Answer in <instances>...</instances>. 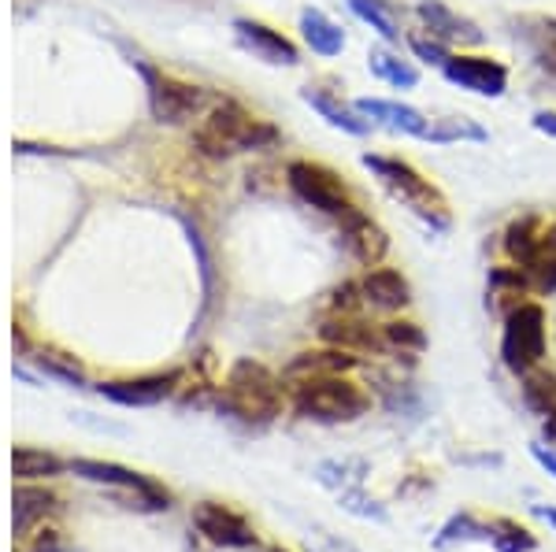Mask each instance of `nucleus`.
Instances as JSON below:
<instances>
[{"mask_svg": "<svg viewBox=\"0 0 556 552\" xmlns=\"http://www.w3.org/2000/svg\"><path fill=\"white\" fill-rule=\"evenodd\" d=\"M193 149L208 159H230L238 153H256L278 141V130L238 101H215L190 133Z\"/></svg>", "mask_w": 556, "mask_h": 552, "instance_id": "1", "label": "nucleus"}, {"mask_svg": "<svg viewBox=\"0 0 556 552\" xmlns=\"http://www.w3.org/2000/svg\"><path fill=\"white\" fill-rule=\"evenodd\" d=\"M290 405L304 420L338 426V423L364 420V415L371 412V394L349 375H319V378L293 382Z\"/></svg>", "mask_w": 556, "mask_h": 552, "instance_id": "2", "label": "nucleus"}, {"mask_svg": "<svg viewBox=\"0 0 556 552\" xmlns=\"http://www.w3.org/2000/svg\"><path fill=\"white\" fill-rule=\"evenodd\" d=\"M223 408L245 423H271L282 415V378L256 360H238L223 386Z\"/></svg>", "mask_w": 556, "mask_h": 552, "instance_id": "3", "label": "nucleus"}, {"mask_svg": "<svg viewBox=\"0 0 556 552\" xmlns=\"http://www.w3.org/2000/svg\"><path fill=\"white\" fill-rule=\"evenodd\" d=\"M364 167L375 178H379V182L401 204H408V208L416 211V216L424 219V222H430L434 230H450V204H445V197L438 193V185H430L427 178L419 175L412 164H405V159H397V156H375V153H367L364 156Z\"/></svg>", "mask_w": 556, "mask_h": 552, "instance_id": "4", "label": "nucleus"}, {"mask_svg": "<svg viewBox=\"0 0 556 552\" xmlns=\"http://www.w3.org/2000/svg\"><path fill=\"white\" fill-rule=\"evenodd\" d=\"M286 182H290V190L298 193L308 208L338 219L342 227L353 222L356 216H364L361 204H356V197L349 193V185L342 182V175L330 171V167L312 164V159H293V164L286 167Z\"/></svg>", "mask_w": 556, "mask_h": 552, "instance_id": "5", "label": "nucleus"}, {"mask_svg": "<svg viewBox=\"0 0 556 552\" xmlns=\"http://www.w3.org/2000/svg\"><path fill=\"white\" fill-rule=\"evenodd\" d=\"M549 334H545V308L538 300H519L505 316V334H501V360L516 378L527 371L542 368Z\"/></svg>", "mask_w": 556, "mask_h": 552, "instance_id": "6", "label": "nucleus"}, {"mask_svg": "<svg viewBox=\"0 0 556 552\" xmlns=\"http://www.w3.org/2000/svg\"><path fill=\"white\" fill-rule=\"evenodd\" d=\"M149 82V112L156 123L164 127H186V123L201 119L204 112L212 108L208 93L193 82H182V78H172V75H160L152 67H141Z\"/></svg>", "mask_w": 556, "mask_h": 552, "instance_id": "7", "label": "nucleus"}, {"mask_svg": "<svg viewBox=\"0 0 556 552\" xmlns=\"http://www.w3.org/2000/svg\"><path fill=\"white\" fill-rule=\"evenodd\" d=\"M193 527L219 549H256V530L245 515L219 501H201L193 509Z\"/></svg>", "mask_w": 556, "mask_h": 552, "instance_id": "8", "label": "nucleus"}, {"mask_svg": "<svg viewBox=\"0 0 556 552\" xmlns=\"http://www.w3.org/2000/svg\"><path fill=\"white\" fill-rule=\"evenodd\" d=\"M442 75L450 78L453 86L468 89L475 97H505V89H508L505 64H497V60H490V56H475V52H453V56L445 60Z\"/></svg>", "mask_w": 556, "mask_h": 552, "instance_id": "9", "label": "nucleus"}, {"mask_svg": "<svg viewBox=\"0 0 556 552\" xmlns=\"http://www.w3.org/2000/svg\"><path fill=\"white\" fill-rule=\"evenodd\" d=\"M319 337L323 345H334V349H345V352H390L386 349V334L379 323L364 319V311L356 316H338V311H327V319L319 323Z\"/></svg>", "mask_w": 556, "mask_h": 552, "instance_id": "10", "label": "nucleus"}, {"mask_svg": "<svg viewBox=\"0 0 556 552\" xmlns=\"http://www.w3.org/2000/svg\"><path fill=\"white\" fill-rule=\"evenodd\" d=\"M182 382V371H160V375H138V378H115V382H104L101 394L108 400L123 408H149V405H160L167 400L178 389Z\"/></svg>", "mask_w": 556, "mask_h": 552, "instance_id": "11", "label": "nucleus"}, {"mask_svg": "<svg viewBox=\"0 0 556 552\" xmlns=\"http://www.w3.org/2000/svg\"><path fill=\"white\" fill-rule=\"evenodd\" d=\"M71 471H75V475H83V478H89V483L134 489L138 497H146L152 512L167 509V493H164V489H160L156 483H149L146 475H138V471L123 467V464H101V460H71Z\"/></svg>", "mask_w": 556, "mask_h": 552, "instance_id": "12", "label": "nucleus"}, {"mask_svg": "<svg viewBox=\"0 0 556 552\" xmlns=\"http://www.w3.org/2000/svg\"><path fill=\"white\" fill-rule=\"evenodd\" d=\"M416 15L419 23H424V30L430 34V38H438L442 44H479L482 41V30L475 26L468 15L453 12L450 4H442V0H419L416 4Z\"/></svg>", "mask_w": 556, "mask_h": 552, "instance_id": "13", "label": "nucleus"}, {"mask_svg": "<svg viewBox=\"0 0 556 552\" xmlns=\"http://www.w3.org/2000/svg\"><path fill=\"white\" fill-rule=\"evenodd\" d=\"M361 293L364 305L371 311H386V316H397L412 305V286L401 271L393 267H371V271L361 279Z\"/></svg>", "mask_w": 556, "mask_h": 552, "instance_id": "14", "label": "nucleus"}, {"mask_svg": "<svg viewBox=\"0 0 556 552\" xmlns=\"http://www.w3.org/2000/svg\"><path fill=\"white\" fill-rule=\"evenodd\" d=\"M235 34H238V41L245 44L249 52H256V56L267 60V64H286V67L301 64L298 44L286 38L282 30H275V26H267L260 20H238Z\"/></svg>", "mask_w": 556, "mask_h": 552, "instance_id": "15", "label": "nucleus"}, {"mask_svg": "<svg viewBox=\"0 0 556 552\" xmlns=\"http://www.w3.org/2000/svg\"><path fill=\"white\" fill-rule=\"evenodd\" d=\"M301 97H304V104H308L312 112H319L334 130L353 133V138H364V133H371V119H367V115L356 108V104H345L342 97L327 93V89H316V86L301 89Z\"/></svg>", "mask_w": 556, "mask_h": 552, "instance_id": "16", "label": "nucleus"}, {"mask_svg": "<svg viewBox=\"0 0 556 552\" xmlns=\"http://www.w3.org/2000/svg\"><path fill=\"white\" fill-rule=\"evenodd\" d=\"M361 368V356L345 352V349H316V352H298L290 360V368L282 371L286 382H301V378H319V375H349V371Z\"/></svg>", "mask_w": 556, "mask_h": 552, "instance_id": "17", "label": "nucleus"}, {"mask_svg": "<svg viewBox=\"0 0 556 552\" xmlns=\"http://www.w3.org/2000/svg\"><path fill=\"white\" fill-rule=\"evenodd\" d=\"M356 108H361L367 119L382 123V127L390 130H401L408 133V138H424L427 141V130H430V119L419 108H412V104H401V101H382V97H371V101H356Z\"/></svg>", "mask_w": 556, "mask_h": 552, "instance_id": "18", "label": "nucleus"}, {"mask_svg": "<svg viewBox=\"0 0 556 552\" xmlns=\"http://www.w3.org/2000/svg\"><path fill=\"white\" fill-rule=\"evenodd\" d=\"M342 238H345L349 253H353L364 267H379L386 260V253H390V234L367 216H356L353 222H345Z\"/></svg>", "mask_w": 556, "mask_h": 552, "instance_id": "19", "label": "nucleus"}, {"mask_svg": "<svg viewBox=\"0 0 556 552\" xmlns=\"http://www.w3.org/2000/svg\"><path fill=\"white\" fill-rule=\"evenodd\" d=\"M301 34L308 41V49L323 60H334L345 52V30L319 8H304L301 12Z\"/></svg>", "mask_w": 556, "mask_h": 552, "instance_id": "20", "label": "nucleus"}, {"mask_svg": "<svg viewBox=\"0 0 556 552\" xmlns=\"http://www.w3.org/2000/svg\"><path fill=\"white\" fill-rule=\"evenodd\" d=\"M349 8H353L356 20H364L382 41L401 44V15L390 0H349Z\"/></svg>", "mask_w": 556, "mask_h": 552, "instance_id": "21", "label": "nucleus"}, {"mask_svg": "<svg viewBox=\"0 0 556 552\" xmlns=\"http://www.w3.org/2000/svg\"><path fill=\"white\" fill-rule=\"evenodd\" d=\"M542 234L545 230H538V219H516L513 227L505 230V253L508 260H513L516 267H527L531 260H538L542 256Z\"/></svg>", "mask_w": 556, "mask_h": 552, "instance_id": "22", "label": "nucleus"}, {"mask_svg": "<svg viewBox=\"0 0 556 552\" xmlns=\"http://www.w3.org/2000/svg\"><path fill=\"white\" fill-rule=\"evenodd\" d=\"M367 67H371L375 78H382V82H390V86H397V89L419 86V70L412 67L408 60H401V52L371 49V52H367Z\"/></svg>", "mask_w": 556, "mask_h": 552, "instance_id": "23", "label": "nucleus"}, {"mask_svg": "<svg viewBox=\"0 0 556 552\" xmlns=\"http://www.w3.org/2000/svg\"><path fill=\"white\" fill-rule=\"evenodd\" d=\"M490 538H493V523H479L471 512H460L442 527V534L434 538V549H450L453 541H490Z\"/></svg>", "mask_w": 556, "mask_h": 552, "instance_id": "24", "label": "nucleus"}, {"mask_svg": "<svg viewBox=\"0 0 556 552\" xmlns=\"http://www.w3.org/2000/svg\"><path fill=\"white\" fill-rule=\"evenodd\" d=\"M523 400H527V408H534L538 415L556 412V375L553 371H542V368L527 371L523 375Z\"/></svg>", "mask_w": 556, "mask_h": 552, "instance_id": "25", "label": "nucleus"}, {"mask_svg": "<svg viewBox=\"0 0 556 552\" xmlns=\"http://www.w3.org/2000/svg\"><path fill=\"white\" fill-rule=\"evenodd\" d=\"M382 334H386V349L390 352H424L427 349V334L419 323H412V319H390V323H382Z\"/></svg>", "mask_w": 556, "mask_h": 552, "instance_id": "26", "label": "nucleus"}, {"mask_svg": "<svg viewBox=\"0 0 556 552\" xmlns=\"http://www.w3.org/2000/svg\"><path fill=\"white\" fill-rule=\"evenodd\" d=\"M490 545L497 552H538V538L527 527H519L516 519H493Z\"/></svg>", "mask_w": 556, "mask_h": 552, "instance_id": "27", "label": "nucleus"}, {"mask_svg": "<svg viewBox=\"0 0 556 552\" xmlns=\"http://www.w3.org/2000/svg\"><path fill=\"white\" fill-rule=\"evenodd\" d=\"M12 467L20 478H49L64 471V464H60L56 457H49V452H41V449H15Z\"/></svg>", "mask_w": 556, "mask_h": 552, "instance_id": "28", "label": "nucleus"}, {"mask_svg": "<svg viewBox=\"0 0 556 552\" xmlns=\"http://www.w3.org/2000/svg\"><path fill=\"white\" fill-rule=\"evenodd\" d=\"M427 141H486V130L475 127L471 119H430Z\"/></svg>", "mask_w": 556, "mask_h": 552, "instance_id": "29", "label": "nucleus"}, {"mask_svg": "<svg viewBox=\"0 0 556 552\" xmlns=\"http://www.w3.org/2000/svg\"><path fill=\"white\" fill-rule=\"evenodd\" d=\"M52 497L41 493V489H15V530H26V523L34 519V515L49 512Z\"/></svg>", "mask_w": 556, "mask_h": 552, "instance_id": "30", "label": "nucleus"}, {"mask_svg": "<svg viewBox=\"0 0 556 552\" xmlns=\"http://www.w3.org/2000/svg\"><path fill=\"white\" fill-rule=\"evenodd\" d=\"M405 41H408L412 56L424 60V64H434L438 70H442V67H445V60L453 56L450 44H442L438 38H430V34H405Z\"/></svg>", "mask_w": 556, "mask_h": 552, "instance_id": "31", "label": "nucleus"}, {"mask_svg": "<svg viewBox=\"0 0 556 552\" xmlns=\"http://www.w3.org/2000/svg\"><path fill=\"white\" fill-rule=\"evenodd\" d=\"M527 282H531V293H542V297H553L556 293V256L542 253L538 260H531L523 267Z\"/></svg>", "mask_w": 556, "mask_h": 552, "instance_id": "32", "label": "nucleus"}, {"mask_svg": "<svg viewBox=\"0 0 556 552\" xmlns=\"http://www.w3.org/2000/svg\"><path fill=\"white\" fill-rule=\"evenodd\" d=\"M330 311H338V316H356V311H364V293H361V282H342V286L330 290Z\"/></svg>", "mask_w": 556, "mask_h": 552, "instance_id": "33", "label": "nucleus"}, {"mask_svg": "<svg viewBox=\"0 0 556 552\" xmlns=\"http://www.w3.org/2000/svg\"><path fill=\"white\" fill-rule=\"evenodd\" d=\"M342 509L361 515V519H375V523H386L390 515H386V509H379V501H371L367 493H361V486L356 489H342Z\"/></svg>", "mask_w": 556, "mask_h": 552, "instance_id": "34", "label": "nucleus"}, {"mask_svg": "<svg viewBox=\"0 0 556 552\" xmlns=\"http://www.w3.org/2000/svg\"><path fill=\"white\" fill-rule=\"evenodd\" d=\"M38 363L49 375H56V378H64V382H75V386H83L86 375H83V368H78V360L75 356H60V352H41L38 356Z\"/></svg>", "mask_w": 556, "mask_h": 552, "instance_id": "35", "label": "nucleus"}, {"mask_svg": "<svg viewBox=\"0 0 556 552\" xmlns=\"http://www.w3.org/2000/svg\"><path fill=\"white\" fill-rule=\"evenodd\" d=\"M534 130L545 133V138H556V112H534Z\"/></svg>", "mask_w": 556, "mask_h": 552, "instance_id": "36", "label": "nucleus"}, {"mask_svg": "<svg viewBox=\"0 0 556 552\" xmlns=\"http://www.w3.org/2000/svg\"><path fill=\"white\" fill-rule=\"evenodd\" d=\"M538 67L549 70V75H556V41H549L542 52H538Z\"/></svg>", "mask_w": 556, "mask_h": 552, "instance_id": "37", "label": "nucleus"}, {"mask_svg": "<svg viewBox=\"0 0 556 552\" xmlns=\"http://www.w3.org/2000/svg\"><path fill=\"white\" fill-rule=\"evenodd\" d=\"M534 460L542 464L545 471H553V478H556V452H549V449H542V445H534Z\"/></svg>", "mask_w": 556, "mask_h": 552, "instance_id": "38", "label": "nucleus"}, {"mask_svg": "<svg viewBox=\"0 0 556 552\" xmlns=\"http://www.w3.org/2000/svg\"><path fill=\"white\" fill-rule=\"evenodd\" d=\"M542 253H549V256H556V222L549 230L542 234Z\"/></svg>", "mask_w": 556, "mask_h": 552, "instance_id": "39", "label": "nucleus"}, {"mask_svg": "<svg viewBox=\"0 0 556 552\" xmlns=\"http://www.w3.org/2000/svg\"><path fill=\"white\" fill-rule=\"evenodd\" d=\"M542 434H545V438H549V441H556V412H549V415H545V423H542Z\"/></svg>", "mask_w": 556, "mask_h": 552, "instance_id": "40", "label": "nucleus"}, {"mask_svg": "<svg viewBox=\"0 0 556 552\" xmlns=\"http://www.w3.org/2000/svg\"><path fill=\"white\" fill-rule=\"evenodd\" d=\"M267 552H286V549H267Z\"/></svg>", "mask_w": 556, "mask_h": 552, "instance_id": "41", "label": "nucleus"}, {"mask_svg": "<svg viewBox=\"0 0 556 552\" xmlns=\"http://www.w3.org/2000/svg\"><path fill=\"white\" fill-rule=\"evenodd\" d=\"M345 552H356V549H345Z\"/></svg>", "mask_w": 556, "mask_h": 552, "instance_id": "42", "label": "nucleus"}]
</instances>
